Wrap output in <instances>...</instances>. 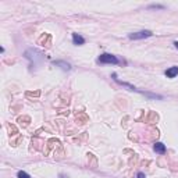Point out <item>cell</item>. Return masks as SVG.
Masks as SVG:
<instances>
[{
	"label": "cell",
	"instance_id": "obj_1",
	"mask_svg": "<svg viewBox=\"0 0 178 178\" xmlns=\"http://www.w3.org/2000/svg\"><path fill=\"white\" fill-rule=\"evenodd\" d=\"M24 56H25V58L31 60L34 65H38L43 60V53H41L39 50H36V49H28L25 52Z\"/></svg>",
	"mask_w": 178,
	"mask_h": 178
},
{
	"label": "cell",
	"instance_id": "obj_2",
	"mask_svg": "<svg viewBox=\"0 0 178 178\" xmlns=\"http://www.w3.org/2000/svg\"><path fill=\"white\" fill-rule=\"evenodd\" d=\"M98 61L102 63V64H118V63H120V60H118L117 57L113 56V54H109V53L100 54L99 58H98Z\"/></svg>",
	"mask_w": 178,
	"mask_h": 178
},
{
	"label": "cell",
	"instance_id": "obj_3",
	"mask_svg": "<svg viewBox=\"0 0 178 178\" xmlns=\"http://www.w3.org/2000/svg\"><path fill=\"white\" fill-rule=\"evenodd\" d=\"M152 31H139V32H132V34H129L128 38L131 41H139V39H145V38H149L152 36Z\"/></svg>",
	"mask_w": 178,
	"mask_h": 178
},
{
	"label": "cell",
	"instance_id": "obj_4",
	"mask_svg": "<svg viewBox=\"0 0 178 178\" xmlns=\"http://www.w3.org/2000/svg\"><path fill=\"white\" fill-rule=\"evenodd\" d=\"M166 77L167 78H174V77H177L178 75V67L177 65H174V67H170L168 70H166Z\"/></svg>",
	"mask_w": 178,
	"mask_h": 178
},
{
	"label": "cell",
	"instance_id": "obj_5",
	"mask_svg": "<svg viewBox=\"0 0 178 178\" xmlns=\"http://www.w3.org/2000/svg\"><path fill=\"white\" fill-rule=\"evenodd\" d=\"M53 64L57 65V67H60V68H61V70H64V71H68V70H71V65L68 64V63H65V61H61V60L53 61Z\"/></svg>",
	"mask_w": 178,
	"mask_h": 178
},
{
	"label": "cell",
	"instance_id": "obj_6",
	"mask_svg": "<svg viewBox=\"0 0 178 178\" xmlns=\"http://www.w3.org/2000/svg\"><path fill=\"white\" fill-rule=\"evenodd\" d=\"M72 42H74V45H77V46H81V45L85 43V39L79 35V34H72Z\"/></svg>",
	"mask_w": 178,
	"mask_h": 178
},
{
	"label": "cell",
	"instance_id": "obj_7",
	"mask_svg": "<svg viewBox=\"0 0 178 178\" xmlns=\"http://www.w3.org/2000/svg\"><path fill=\"white\" fill-rule=\"evenodd\" d=\"M153 149H155V152L159 153V155H164V153H166V145H163L162 142H157V143H155Z\"/></svg>",
	"mask_w": 178,
	"mask_h": 178
},
{
	"label": "cell",
	"instance_id": "obj_8",
	"mask_svg": "<svg viewBox=\"0 0 178 178\" xmlns=\"http://www.w3.org/2000/svg\"><path fill=\"white\" fill-rule=\"evenodd\" d=\"M17 177L18 178H31V175H29L28 173H25V171H18Z\"/></svg>",
	"mask_w": 178,
	"mask_h": 178
},
{
	"label": "cell",
	"instance_id": "obj_9",
	"mask_svg": "<svg viewBox=\"0 0 178 178\" xmlns=\"http://www.w3.org/2000/svg\"><path fill=\"white\" fill-rule=\"evenodd\" d=\"M149 8H164V6H160V4H152V6H149Z\"/></svg>",
	"mask_w": 178,
	"mask_h": 178
},
{
	"label": "cell",
	"instance_id": "obj_10",
	"mask_svg": "<svg viewBox=\"0 0 178 178\" xmlns=\"http://www.w3.org/2000/svg\"><path fill=\"white\" fill-rule=\"evenodd\" d=\"M136 178H146V175H145L143 173H138V174H136Z\"/></svg>",
	"mask_w": 178,
	"mask_h": 178
},
{
	"label": "cell",
	"instance_id": "obj_11",
	"mask_svg": "<svg viewBox=\"0 0 178 178\" xmlns=\"http://www.w3.org/2000/svg\"><path fill=\"white\" fill-rule=\"evenodd\" d=\"M174 46H175V47L178 49V41H175V42H174Z\"/></svg>",
	"mask_w": 178,
	"mask_h": 178
},
{
	"label": "cell",
	"instance_id": "obj_12",
	"mask_svg": "<svg viewBox=\"0 0 178 178\" xmlns=\"http://www.w3.org/2000/svg\"><path fill=\"white\" fill-rule=\"evenodd\" d=\"M60 178H63V175H60Z\"/></svg>",
	"mask_w": 178,
	"mask_h": 178
}]
</instances>
